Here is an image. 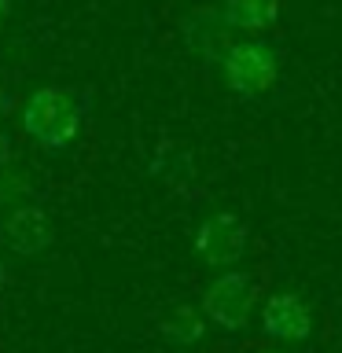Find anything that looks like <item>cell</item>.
I'll use <instances>...</instances> for the list:
<instances>
[{"label":"cell","instance_id":"277c9868","mask_svg":"<svg viewBox=\"0 0 342 353\" xmlns=\"http://www.w3.org/2000/svg\"><path fill=\"white\" fill-rule=\"evenodd\" d=\"M247 250V225L232 214H210L195 228V254L210 269H228Z\"/></svg>","mask_w":342,"mask_h":353},{"label":"cell","instance_id":"6da1fadb","mask_svg":"<svg viewBox=\"0 0 342 353\" xmlns=\"http://www.w3.org/2000/svg\"><path fill=\"white\" fill-rule=\"evenodd\" d=\"M81 129V103L66 88H37L22 107V132L44 151H63Z\"/></svg>","mask_w":342,"mask_h":353},{"label":"cell","instance_id":"8fae6325","mask_svg":"<svg viewBox=\"0 0 342 353\" xmlns=\"http://www.w3.org/2000/svg\"><path fill=\"white\" fill-rule=\"evenodd\" d=\"M8 148H11V140L4 137V132H0V165H4V162L11 159V151H8Z\"/></svg>","mask_w":342,"mask_h":353},{"label":"cell","instance_id":"ba28073f","mask_svg":"<svg viewBox=\"0 0 342 353\" xmlns=\"http://www.w3.org/2000/svg\"><path fill=\"white\" fill-rule=\"evenodd\" d=\"M221 15L232 30H247V33H261L280 19V0H225Z\"/></svg>","mask_w":342,"mask_h":353},{"label":"cell","instance_id":"7a4b0ae2","mask_svg":"<svg viewBox=\"0 0 342 353\" xmlns=\"http://www.w3.org/2000/svg\"><path fill=\"white\" fill-rule=\"evenodd\" d=\"M254 305H258V287L239 269H225L203 291V316L221 331H243L254 316Z\"/></svg>","mask_w":342,"mask_h":353},{"label":"cell","instance_id":"5bb4252c","mask_svg":"<svg viewBox=\"0 0 342 353\" xmlns=\"http://www.w3.org/2000/svg\"><path fill=\"white\" fill-rule=\"evenodd\" d=\"M0 287H4V265H0Z\"/></svg>","mask_w":342,"mask_h":353},{"label":"cell","instance_id":"30bf717a","mask_svg":"<svg viewBox=\"0 0 342 353\" xmlns=\"http://www.w3.org/2000/svg\"><path fill=\"white\" fill-rule=\"evenodd\" d=\"M33 195V173L15 170V165H0V206H26Z\"/></svg>","mask_w":342,"mask_h":353},{"label":"cell","instance_id":"4fadbf2b","mask_svg":"<svg viewBox=\"0 0 342 353\" xmlns=\"http://www.w3.org/2000/svg\"><path fill=\"white\" fill-rule=\"evenodd\" d=\"M8 11H11V0H0V19H4Z\"/></svg>","mask_w":342,"mask_h":353},{"label":"cell","instance_id":"8992f818","mask_svg":"<svg viewBox=\"0 0 342 353\" xmlns=\"http://www.w3.org/2000/svg\"><path fill=\"white\" fill-rule=\"evenodd\" d=\"M52 221L41 206H15L4 221V243L19 258H33V254H44L52 247Z\"/></svg>","mask_w":342,"mask_h":353},{"label":"cell","instance_id":"5b68a950","mask_svg":"<svg viewBox=\"0 0 342 353\" xmlns=\"http://www.w3.org/2000/svg\"><path fill=\"white\" fill-rule=\"evenodd\" d=\"M261 331L276 342H302L313 331V313L294 291H276L261 305Z\"/></svg>","mask_w":342,"mask_h":353},{"label":"cell","instance_id":"52a82bcc","mask_svg":"<svg viewBox=\"0 0 342 353\" xmlns=\"http://www.w3.org/2000/svg\"><path fill=\"white\" fill-rule=\"evenodd\" d=\"M228 22L225 15H214V11H195L192 19L184 22V41L188 48H192L195 55H203V59H221L232 41H228Z\"/></svg>","mask_w":342,"mask_h":353},{"label":"cell","instance_id":"7c38bea8","mask_svg":"<svg viewBox=\"0 0 342 353\" xmlns=\"http://www.w3.org/2000/svg\"><path fill=\"white\" fill-rule=\"evenodd\" d=\"M4 110H8V88L0 85V114H4Z\"/></svg>","mask_w":342,"mask_h":353},{"label":"cell","instance_id":"9c48e42d","mask_svg":"<svg viewBox=\"0 0 342 353\" xmlns=\"http://www.w3.org/2000/svg\"><path fill=\"white\" fill-rule=\"evenodd\" d=\"M159 331L170 342H177V346H195L206 331V316L192 305H173L170 313L159 320Z\"/></svg>","mask_w":342,"mask_h":353},{"label":"cell","instance_id":"3957f363","mask_svg":"<svg viewBox=\"0 0 342 353\" xmlns=\"http://www.w3.org/2000/svg\"><path fill=\"white\" fill-rule=\"evenodd\" d=\"M221 74L236 96H261L280 77V59L265 41H239L221 55Z\"/></svg>","mask_w":342,"mask_h":353}]
</instances>
